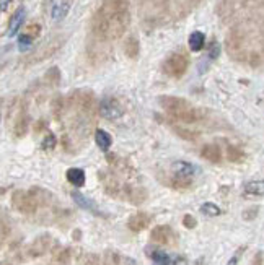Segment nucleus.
I'll return each instance as SVG.
<instances>
[{
  "mask_svg": "<svg viewBox=\"0 0 264 265\" xmlns=\"http://www.w3.org/2000/svg\"><path fill=\"white\" fill-rule=\"evenodd\" d=\"M160 104L168 114L181 122H188V124L197 122L202 117V113L199 109H196L193 104H189L188 101L181 98H171V96L160 98Z\"/></svg>",
  "mask_w": 264,
  "mask_h": 265,
  "instance_id": "nucleus-1",
  "label": "nucleus"
},
{
  "mask_svg": "<svg viewBox=\"0 0 264 265\" xmlns=\"http://www.w3.org/2000/svg\"><path fill=\"white\" fill-rule=\"evenodd\" d=\"M12 203L15 210H18L20 213H25V215H33L36 213L41 205L38 202L36 195L29 190H15L13 195H12Z\"/></svg>",
  "mask_w": 264,
  "mask_h": 265,
  "instance_id": "nucleus-2",
  "label": "nucleus"
},
{
  "mask_svg": "<svg viewBox=\"0 0 264 265\" xmlns=\"http://www.w3.org/2000/svg\"><path fill=\"white\" fill-rule=\"evenodd\" d=\"M150 239L153 242H157V244H161V246H174L176 241H178L174 231L166 225H160V226L153 228L152 234H150Z\"/></svg>",
  "mask_w": 264,
  "mask_h": 265,
  "instance_id": "nucleus-3",
  "label": "nucleus"
},
{
  "mask_svg": "<svg viewBox=\"0 0 264 265\" xmlns=\"http://www.w3.org/2000/svg\"><path fill=\"white\" fill-rule=\"evenodd\" d=\"M51 246H53V238H51L49 234H41V236H38L28 246L26 254L28 257H31V259L33 257H41L44 254H48Z\"/></svg>",
  "mask_w": 264,
  "mask_h": 265,
  "instance_id": "nucleus-4",
  "label": "nucleus"
},
{
  "mask_svg": "<svg viewBox=\"0 0 264 265\" xmlns=\"http://www.w3.org/2000/svg\"><path fill=\"white\" fill-rule=\"evenodd\" d=\"M188 67V61L185 56L181 54H173L165 64V70L173 77H181Z\"/></svg>",
  "mask_w": 264,
  "mask_h": 265,
  "instance_id": "nucleus-5",
  "label": "nucleus"
},
{
  "mask_svg": "<svg viewBox=\"0 0 264 265\" xmlns=\"http://www.w3.org/2000/svg\"><path fill=\"white\" fill-rule=\"evenodd\" d=\"M100 114L105 117V119L113 121V119H117V117L122 116V109L119 104H117L116 99L106 98V99H103L101 104H100Z\"/></svg>",
  "mask_w": 264,
  "mask_h": 265,
  "instance_id": "nucleus-6",
  "label": "nucleus"
},
{
  "mask_svg": "<svg viewBox=\"0 0 264 265\" xmlns=\"http://www.w3.org/2000/svg\"><path fill=\"white\" fill-rule=\"evenodd\" d=\"M150 222H152V217L149 215V213L137 211V213H134V215L129 218L127 228L132 233H141V231L145 230V228H149Z\"/></svg>",
  "mask_w": 264,
  "mask_h": 265,
  "instance_id": "nucleus-7",
  "label": "nucleus"
},
{
  "mask_svg": "<svg viewBox=\"0 0 264 265\" xmlns=\"http://www.w3.org/2000/svg\"><path fill=\"white\" fill-rule=\"evenodd\" d=\"M65 178H67V181L72 184V186H75V187H82L85 184V173H83V169H80V168L67 169Z\"/></svg>",
  "mask_w": 264,
  "mask_h": 265,
  "instance_id": "nucleus-8",
  "label": "nucleus"
},
{
  "mask_svg": "<svg viewBox=\"0 0 264 265\" xmlns=\"http://www.w3.org/2000/svg\"><path fill=\"white\" fill-rule=\"evenodd\" d=\"M72 198L75 200V203L78 205V207H82V208H85V210H88V211H92V213H95V215H101V211L97 208V205H95L92 200H88V198H85L82 194L80 192H72Z\"/></svg>",
  "mask_w": 264,
  "mask_h": 265,
  "instance_id": "nucleus-9",
  "label": "nucleus"
},
{
  "mask_svg": "<svg viewBox=\"0 0 264 265\" xmlns=\"http://www.w3.org/2000/svg\"><path fill=\"white\" fill-rule=\"evenodd\" d=\"M201 156L205 161H210V163H218L220 158H222V154H220L218 146H215V145H204L202 150H201Z\"/></svg>",
  "mask_w": 264,
  "mask_h": 265,
  "instance_id": "nucleus-10",
  "label": "nucleus"
},
{
  "mask_svg": "<svg viewBox=\"0 0 264 265\" xmlns=\"http://www.w3.org/2000/svg\"><path fill=\"white\" fill-rule=\"evenodd\" d=\"M23 18H25V10L23 9H18L12 15L10 23H9V36H15L18 33L21 23H23Z\"/></svg>",
  "mask_w": 264,
  "mask_h": 265,
  "instance_id": "nucleus-11",
  "label": "nucleus"
},
{
  "mask_svg": "<svg viewBox=\"0 0 264 265\" xmlns=\"http://www.w3.org/2000/svg\"><path fill=\"white\" fill-rule=\"evenodd\" d=\"M173 173L174 174H178V176H186V178H191L194 173V166L188 163V161H174L173 166Z\"/></svg>",
  "mask_w": 264,
  "mask_h": 265,
  "instance_id": "nucleus-12",
  "label": "nucleus"
},
{
  "mask_svg": "<svg viewBox=\"0 0 264 265\" xmlns=\"http://www.w3.org/2000/svg\"><path fill=\"white\" fill-rule=\"evenodd\" d=\"M70 260H72V249L64 247L53 257L49 265H70Z\"/></svg>",
  "mask_w": 264,
  "mask_h": 265,
  "instance_id": "nucleus-13",
  "label": "nucleus"
},
{
  "mask_svg": "<svg viewBox=\"0 0 264 265\" xmlns=\"http://www.w3.org/2000/svg\"><path fill=\"white\" fill-rule=\"evenodd\" d=\"M95 140H97V145L100 146V150L103 151H108L109 146H111L113 140H111V135L108 134V132L98 129L97 132H95Z\"/></svg>",
  "mask_w": 264,
  "mask_h": 265,
  "instance_id": "nucleus-14",
  "label": "nucleus"
},
{
  "mask_svg": "<svg viewBox=\"0 0 264 265\" xmlns=\"http://www.w3.org/2000/svg\"><path fill=\"white\" fill-rule=\"evenodd\" d=\"M204 42H205V36L202 31H194L191 33L189 39H188V44H189V49L197 52V50H201L204 47Z\"/></svg>",
  "mask_w": 264,
  "mask_h": 265,
  "instance_id": "nucleus-15",
  "label": "nucleus"
},
{
  "mask_svg": "<svg viewBox=\"0 0 264 265\" xmlns=\"http://www.w3.org/2000/svg\"><path fill=\"white\" fill-rule=\"evenodd\" d=\"M191 184H193V179L186 178V176H178V174H174L173 178H170V181H168V186L173 189H188Z\"/></svg>",
  "mask_w": 264,
  "mask_h": 265,
  "instance_id": "nucleus-16",
  "label": "nucleus"
},
{
  "mask_svg": "<svg viewBox=\"0 0 264 265\" xmlns=\"http://www.w3.org/2000/svg\"><path fill=\"white\" fill-rule=\"evenodd\" d=\"M69 2H65V0H57L53 7V18L54 20H62L65 15L69 12Z\"/></svg>",
  "mask_w": 264,
  "mask_h": 265,
  "instance_id": "nucleus-17",
  "label": "nucleus"
},
{
  "mask_svg": "<svg viewBox=\"0 0 264 265\" xmlns=\"http://www.w3.org/2000/svg\"><path fill=\"white\" fill-rule=\"evenodd\" d=\"M245 192L249 195H264V181H251L245 186Z\"/></svg>",
  "mask_w": 264,
  "mask_h": 265,
  "instance_id": "nucleus-18",
  "label": "nucleus"
},
{
  "mask_svg": "<svg viewBox=\"0 0 264 265\" xmlns=\"http://www.w3.org/2000/svg\"><path fill=\"white\" fill-rule=\"evenodd\" d=\"M201 211L204 213V215H207V217H218L220 215V208L217 207L215 203H212V202H205L201 207Z\"/></svg>",
  "mask_w": 264,
  "mask_h": 265,
  "instance_id": "nucleus-19",
  "label": "nucleus"
},
{
  "mask_svg": "<svg viewBox=\"0 0 264 265\" xmlns=\"http://www.w3.org/2000/svg\"><path fill=\"white\" fill-rule=\"evenodd\" d=\"M152 260H153V265H170V257L161 251H153Z\"/></svg>",
  "mask_w": 264,
  "mask_h": 265,
  "instance_id": "nucleus-20",
  "label": "nucleus"
},
{
  "mask_svg": "<svg viewBox=\"0 0 264 265\" xmlns=\"http://www.w3.org/2000/svg\"><path fill=\"white\" fill-rule=\"evenodd\" d=\"M119 255L113 251H106L105 255H103V265H119Z\"/></svg>",
  "mask_w": 264,
  "mask_h": 265,
  "instance_id": "nucleus-21",
  "label": "nucleus"
},
{
  "mask_svg": "<svg viewBox=\"0 0 264 265\" xmlns=\"http://www.w3.org/2000/svg\"><path fill=\"white\" fill-rule=\"evenodd\" d=\"M41 148H42V150H46V151L54 150V148H56V137H54L53 134H48L46 137L42 138V142H41Z\"/></svg>",
  "mask_w": 264,
  "mask_h": 265,
  "instance_id": "nucleus-22",
  "label": "nucleus"
},
{
  "mask_svg": "<svg viewBox=\"0 0 264 265\" xmlns=\"http://www.w3.org/2000/svg\"><path fill=\"white\" fill-rule=\"evenodd\" d=\"M26 132H28V121L26 119H20L17 122V126H15V137H25L26 135Z\"/></svg>",
  "mask_w": 264,
  "mask_h": 265,
  "instance_id": "nucleus-23",
  "label": "nucleus"
},
{
  "mask_svg": "<svg viewBox=\"0 0 264 265\" xmlns=\"http://www.w3.org/2000/svg\"><path fill=\"white\" fill-rule=\"evenodd\" d=\"M174 132L181 138H185V140H196L197 137H199V134H197V132H191V130H186V129H181V127L174 129Z\"/></svg>",
  "mask_w": 264,
  "mask_h": 265,
  "instance_id": "nucleus-24",
  "label": "nucleus"
},
{
  "mask_svg": "<svg viewBox=\"0 0 264 265\" xmlns=\"http://www.w3.org/2000/svg\"><path fill=\"white\" fill-rule=\"evenodd\" d=\"M183 225H185L186 228H196L197 222H196V218L194 217H191V215H185V218H183Z\"/></svg>",
  "mask_w": 264,
  "mask_h": 265,
  "instance_id": "nucleus-25",
  "label": "nucleus"
},
{
  "mask_svg": "<svg viewBox=\"0 0 264 265\" xmlns=\"http://www.w3.org/2000/svg\"><path fill=\"white\" fill-rule=\"evenodd\" d=\"M29 42H31V38H29V36H25V34H23V36L20 38V49H21V47H23V49L28 47Z\"/></svg>",
  "mask_w": 264,
  "mask_h": 265,
  "instance_id": "nucleus-26",
  "label": "nucleus"
},
{
  "mask_svg": "<svg viewBox=\"0 0 264 265\" xmlns=\"http://www.w3.org/2000/svg\"><path fill=\"white\" fill-rule=\"evenodd\" d=\"M237 263H238V254H235V255L232 257V259H230V262L227 263V265H237Z\"/></svg>",
  "mask_w": 264,
  "mask_h": 265,
  "instance_id": "nucleus-27",
  "label": "nucleus"
},
{
  "mask_svg": "<svg viewBox=\"0 0 264 265\" xmlns=\"http://www.w3.org/2000/svg\"><path fill=\"white\" fill-rule=\"evenodd\" d=\"M174 265H188V262H186L185 259H181V257H180V259H176V260H174Z\"/></svg>",
  "mask_w": 264,
  "mask_h": 265,
  "instance_id": "nucleus-28",
  "label": "nucleus"
},
{
  "mask_svg": "<svg viewBox=\"0 0 264 265\" xmlns=\"http://www.w3.org/2000/svg\"><path fill=\"white\" fill-rule=\"evenodd\" d=\"M10 0H2V10H7V4H9Z\"/></svg>",
  "mask_w": 264,
  "mask_h": 265,
  "instance_id": "nucleus-29",
  "label": "nucleus"
}]
</instances>
